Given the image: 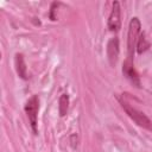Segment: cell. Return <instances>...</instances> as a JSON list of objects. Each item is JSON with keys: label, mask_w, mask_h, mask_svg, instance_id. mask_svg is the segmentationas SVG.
Returning <instances> with one entry per match:
<instances>
[{"label": "cell", "mask_w": 152, "mask_h": 152, "mask_svg": "<svg viewBox=\"0 0 152 152\" xmlns=\"http://www.w3.org/2000/svg\"><path fill=\"white\" fill-rule=\"evenodd\" d=\"M119 52H120L119 39L116 37H113L107 43V57H108L109 64L112 66H114L116 64L118 58H119Z\"/></svg>", "instance_id": "obj_5"}, {"label": "cell", "mask_w": 152, "mask_h": 152, "mask_svg": "<svg viewBox=\"0 0 152 152\" xmlns=\"http://www.w3.org/2000/svg\"><path fill=\"white\" fill-rule=\"evenodd\" d=\"M140 30H141V23L139 18L134 17L131 19L129 25H128V33H127V58L129 61H133L134 56V50L137 48V43L140 36Z\"/></svg>", "instance_id": "obj_1"}, {"label": "cell", "mask_w": 152, "mask_h": 152, "mask_svg": "<svg viewBox=\"0 0 152 152\" xmlns=\"http://www.w3.org/2000/svg\"><path fill=\"white\" fill-rule=\"evenodd\" d=\"M148 48H150V43L146 40L145 33L142 32V33H140L139 39H138V43H137V51H138V53H142V52H145Z\"/></svg>", "instance_id": "obj_9"}, {"label": "cell", "mask_w": 152, "mask_h": 152, "mask_svg": "<svg viewBox=\"0 0 152 152\" xmlns=\"http://www.w3.org/2000/svg\"><path fill=\"white\" fill-rule=\"evenodd\" d=\"M68 109H69V95L68 94H62L59 96V101H58V113L59 116H65L68 114Z\"/></svg>", "instance_id": "obj_8"}, {"label": "cell", "mask_w": 152, "mask_h": 152, "mask_svg": "<svg viewBox=\"0 0 152 152\" xmlns=\"http://www.w3.org/2000/svg\"><path fill=\"white\" fill-rule=\"evenodd\" d=\"M122 72L124 75L135 86V87H140V78H139V75L138 72L135 71L134 69V65H133V61H129V59H126L124 62V66H122Z\"/></svg>", "instance_id": "obj_6"}, {"label": "cell", "mask_w": 152, "mask_h": 152, "mask_svg": "<svg viewBox=\"0 0 152 152\" xmlns=\"http://www.w3.org/2000/svg\"><path fill=\"white\" fill-rule=\"evenodd\" d=\"M38 110H39V97L38 95H32L25 103V113L28 118L33 134L38 133Z\"/></svg>", "instance_id": "obj_3"}, {"label": "cell", "mask_w": 152, "mask_h": 152, "mask_svg": "<svg viewBox=\"0 0 152 152\" xmlns=\"http://www.w3.org/2000/svg\"><path fill=\"white\" fill-rule=\"evenodd\" d=\"M15 69H17L18 75L23 80H27V69H26V64L24 61V56L21 53L15 55Z\"/></svg>", "instance_id": "obj_7"}, {"label": "cell", "mask_w": 152, "mask_h": 152, "mask_svg": "<svg viewBox=\"0 0 152 152\" xmlns=\"http://www.w3.org/2000/svg\"><path fill=\"white\" fill-rule=\"evenodd\" d=\"M121 26V7L118 1L113 2L110 14L108 17V28L110 31H119Z\"/></svg>", "instance_id": "obj_4"}, {"label": "cell", "mask_w": 152, "mask_h": 152, "mask_svg": "<svg viewBox=\"0 0 152 152\" xmlns=\"http://www.w3.org/2000/svg\"><path fill=\"white\" fill-rule=\"evenodd\" d=\"M119 102H120L121 107L124 108V110L126 112V114H127L138 126H140V127H142V128H146V129H148V131H152V122H151V120H150L141 110L134 108L133 106H131L129 103H127V102H126L125 100H122V99H119Z\"/></svg>", "instance_id": "obj_2"}]
</instances>
